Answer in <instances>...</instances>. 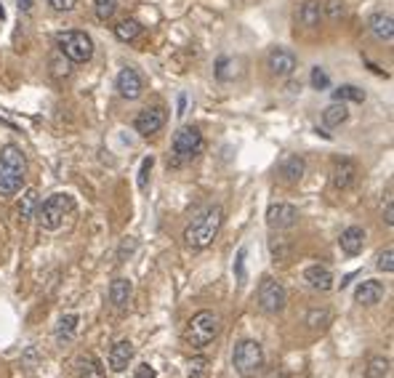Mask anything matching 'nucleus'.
Masks as SVG:
<instances>
[{"mask_svg":"<svg viewBox=\"0 0 394 378\" xmlns=\"http://www.w3.org/2000/svg\"><path fill=\"white\" fill-rule=\"evenodd\" d=\"M224 226V208L222 206H208L203 213H197L192 224L184 229V242L192 251H206L211 242L219 237Z\"/></svg>","mask_w":394,"mask_h":378,"instance_id":"f257e3e1","label":"nucleus"},{"mask_svg":"<svg viewBox=\"0 0 394 378\" xmlns=\"http://www.w3.org/2000/svg\"><path fill=\"white\" fill-rule=\"evenodd\" d=\"M27 179V157L17 144H6L0 150V197H14Z\"/></svg>","mask_w":394,"mask_h":378,"instance_id":"f03ea898","label":"nucleus"},{"mask_svg":"<svg viewBox=\"0 0 394 378\" xmlns=\"http://www.w3.org/2000/svg\"><path fill=\"white\" fill-rule=\"evenodd\" d=\"M219 330H222V320H219V314L211 309H200L197 314H192L187 323V344L192 349H206L216 341V336H219Z\"/></svg>","mask_w":394,"mask_h":378,"instance_id":"7ed1b4c3","label":"nucleus"},{"mask_svg":"<svg viewBox=\"0 0 394 378\" xmlns=\"http://www.w3.org/2000/svg\"><path fill=\"white\" fill-rule=\"evenodd\" d=\"M203 147H206L203 131H200L197 125H181V128L173 134V141H171L173 160H168V165H184L189 160H195V157L203 152Z\"/></svg>","mask_w":394,"mask_h":378,"instance_id":"20e7f679","label":"nucleus"},{"mask_svg":"<svg viewBox=\"0 0 394 378\" xmlns=\"http://www.w3.org/2000/svg\"><path fill=\"white\" fill-rule=\"evenodd\" d=\"M72 210H75V200H72L69 195H64V192H56V195L46 197V200L37 206L35 216H37L40 229H46V232H56Z\"/></svg>","mask_w":394,"mask_h":378,"instance_id":"39448f33","label":"nucleus"},{"mask_svg":"<svg viewBox=\"0 0 394 378\" xmlns=\"http://www.w3.org/2000/svg\"><path fill=\"white\" fill-rule=\"evenodd\" d=\"M264 362H267L264 349L253 339H242L232 352V365L242 378H256L264 370Z\"/></svg>","mask_w":394,"mask_h":378,"instance_id":"423d86ee","label":"nucleus"},{"mask_svg":"<svg viewBox=\"0 0 394 378\" xmlns=\"http://www.w3.org/2000/svg\"><path fill=\"white\" fill-rule=\"evenodd\" d=\"M56 46H59V53L64 59H69V62H75V64H86V62H91V56H93V40L83 30H67V33H62L56 37Z\"/></svg>","mask_w":394,"mask_h":378,"instance_id":"0eeeda50","label":"nucleus"},{"mask_svg":"<svg viewBox=\"0 0 394 378\" xmlns=\"http://www.w3.org/2000/svg\"><path fill=\"white\" fill-rule=\"evenodd\" d=\"M256 298H258V309L261 312H267V314H280V312L285 309V304H288V291H285V285H283L280 280L264 277V280L258 282Z\"/></svg>","mask_w":394,"mask_h":378,"instance_id":"6e6552de","label":"nucleus"},{"mask_svg":"<svg viewBox=\"0 0 394 378\" xmlns=\"http://www.w3.org/2000/svg\"><path fill=\"white\" fill-rule=\"evenodd\" d=\"M168 123V112L163 107H144L134 118V128L138 136H154L157 131H163V125Z\"/></svg>","mask_w":394,"mask_h":378,"instance_id":"1a4fd4ad","label":"nucleus"},{"mask_svg":"<svg viewBox=\"0 0 394 378\" xmlns=\"http://www.w3.org/2000/svg\"><path fill=\"white\" fill-rule=\"evenodd\" d=\"M267 224L274 232H285L298 224V208L291 203H272L267 208Z\"/></svg>","mask_w":394,"mask_h":378,"instance_id":"9d476101","label":"nucleus"},{"mask_svg":"<svg viewBox=\"0 0 394 378\" xmlns=\"http://www.w3.org/2000/svg\"><path fill=\"white\" fill-rule=\"evenodd\" d=\"M357 176H360L357 163H355V160H349V157H341V160H336V163H333L330 184H333L336 192H346V189H352L355 184H357Z\"/></svg>","mask_w":394,"mask_h":378,"instance_id":"9b49d317","label":"nucleus"},{"mask_svg":"<svg viewBox=\"0 0 394 378\" xmlns=\"http://www.w3.org/2000/svg\"><path fill=\"white\" fill-rule=\"evenodd\" d=\"M115 88H118V93H120L123 99L134 102V99H138L144 93V78H141V72L136 67H123L118 72Z\"/></svg>","mask_w":394,"mask_h":378,"instance_id":"f8f14e48","label":"nucleus"},{"mask_svg":"<svg viewBox=\"0 0 394 378\" xmlns=\"http://www.w3.org/2000/svg\"><path fill=\"white\" fill-rule=\"evenodd\" d=\"M267 67H269V72H272L274 78H291L293 72H296V67H298V59L288 48H274L269 53V59H267Z\"/></svg>","mask_w":394,"mask_h":378,"instance_id":"ddd939ff","label":"nucleus"},{"mask_svg":"<svg viewBox=\"0 0 394 378\" xmlns=\"http://www.w3.org/2000/svg\"><path fill=\"white\" fill-rule=\"evenodd\" d=\"M384 296H386V288L381 280H362L355 293L357 304H362V307H376L378 301H384Z\"/></svg>","mask_w":394,"mask_h":378,"instance_id":"4468645a","label":"nucleus"},{"mask_svg":"<svg viewBox=\"0 0 394 378\" xmlns=\"http://www.w3.org/2000/svg\"><path fill=\"white\" fill-rule=\"evenodd\" d=\"M304 280H307V285L312 291H320V293H328L333 288V272L323 267V264H312L304 269Z\"/></svg>","mask_w":394,"mask_h":378,"instance_id":"2eb2a0df","label":"nucleus"},{"mask_svg":"<svg viewBox=\"0 0 394 378\" xmlns=\"http://www.w3.org/2000/svg\"><path fill=\"white\" fill-rule=\"evenodd\" d=\"M280 179L285 181V184H298L301 179H304V173H307V160L301 155H288L283 163H280Z\"/></svg>","mask_w":394,"mask_h":378,"instance_id":"dca6fc26","label":"nucleus"},{"mask_svg":"<svg viewBox=\"0 0 394 378\" xmlns=\"http://www.w3.org/2000/svg\"><path fill=\"white\" fill-rule=\"evenodd\" d=\"M134 360V344L128 341V339H120V341H115L112 349H109V370H115V373H123L128 365Z\"/></svg>","mask_w":394,"mask_h":378,"instance_id":"f3484780","label":"nucleus"},{"mask_svg":"<svg viewBox=\"0 0 394 378\" xmlns=\"http://www.w3.org/2000/svg\"><path fill=\"white\" fill-rule=\"evenodd\" d=\"M368 27H370V33L376 35L378 40L389 43V40L394 37V17H392V11H376L373 17L368 19Z\"/></svg>","mask_w":394,"mask_h":378,"instance_id":"a211bd4d","label":"nucleus"},{"mask_svg":"<svg viewBox=\"0 0 394 378\" xmlns=\"http://www.w3.org/2000/svg\"><path fill=\"white\" fill-rule=\"evenodd\" d=\"M339 245L346 256H357L365 248V229L362 226H346L339 237Z\"/></svg>","mask_w":394,"mask_h":378,"instance_id":"6ab92c4d","label":"nucleus"},{"mask_svg":"<svg viewBox=\"0 0 394 378\" xmlns=\"http://www.w3.org/2000/svg\"><path fill=\"white\" fill-rule=\"evenodd\" d=\"M75 378H104V365L91 352L75 357Z\"/></svg>","mask_w":394,"mask_h":378,"instance_id":"aec40b11","label":"nucleus"},{"mask_svg":"<svg viewBox=\"0 0 394 378\" xmlns=\"http://www.w3.org/2000/svg\"><path fill=\"white\" fill-rule=\"evenodd\" d=\"M131 293H134V285H131L128 277H115V280L109 282V301H112V307H118V309H123V307L131 301Z\"/></svg>","mask_w":394,"mask_h":378,"instance_id":"412c9836","label":"nucleus"},{"mask_svg":"<svg viewBox=\"0 0 394 378\" xmlns=\"http://www.w3.org/2000/svg\"><path fill=\"white\" fill-rule=\"evenodd\" d=\"M298 21L304 24V27H317L320 24V19H323V3L320 0H304L301 6H298Z\"/></svg>","mask_w":394,"mask_h":378,"instance_id":"4be33fe9","label":"nucleus"},{"mask_svg":"<svg viewBox=\"0 0 394 378\" xmlns=\"http://www.w3.org/2000/svg\"><path fill=\"white\" fill-rule=\"evenodd\" d=\"M78 325H80V317H78V314H64V317L56 323V330H53L56 341H59V344H69V341L75 339V333H78Z\"/></svg>","mask_w":394,"mask_h":378,"instance_id":"5701e85b","label":"nucleus"},{"mask_svg":"<svg viewBox=\"0 0 394 378\" xmlns=\"http://www.w3.org/2000/svg\"><path fill=\"white\" fill-rule=\"evenodd\" d=\"M346 120H349V109H346L343 102H333L323 109V123H325L328 128H339Z\"/></svg>","mask_w":394,"mask_h":378,"instance_id":"b1692460","label":"nucleus"},{"mask_svg":"<svg viewBox=\"0 0 394 378\" xmlns=\"http://www.w3.org/2000/svg\"><path fill=\"white\" fill-rule=\"evenodd\" d=\"M240 59H232V56H222L219 62H216V78L222 80V83H229V80H235V78H240Z\"/></svg>","mask_w":394,"mask_h":378,"instance_id":"393cba45","label":"nucleus"},{"mask_svg":"<svg viewBox=\"0 0 394 378\" xmlns=\"http://www.w3.org/2000/svg\"><path fill=\"white\" fill-rule=\"evenodd\" d=\"M40 206V197H37V189H24L21 200H19V219L21 222H30L35 216V210Z\"/></svg>","mask_w":394,"mask_h":378,"instance_id":"a878e982","label":"nucleus"},{"mask_svg":"<svg viewBox=\"0 0 394 378\" xmlns=\"http://www.w3.org/2000/svg\"><path fill=\"white\" fill-rule=\"evenodd\" d=\"M138 35H141V24L136 19H123V21L115 24V37L123 40V43H134Z\"/></svg>","mask_w":394,"mask_h":378,"instance_id":"bb28decb","label":"nucleus"},{"mask_svg":"<svg viewBox=\"0 0 394 378\" xmlns=\"http://www.w3.org/2000/svg\"><path fill=\"white\" fill-rule=\"evenodd\" d=\"M389 376V360L386 357H370L365 365V378H386Z\"/></svg>","mask_w":394,"mask_h":378,"instance_id":"cd10ccee","label":"nucleus"},{"mask_svg":"<svg viewBox=\"0 0 394 378\" xmlns=\"http://www.w3.org/2000/svg\"><path fill=\"white\" fill-rule=\"evenodd\" d=\"M333 96H336V102H357V104H362L365 102V91L362 88H357V86H341V88H336L333 91Z\"/></svg>","mask_w":394,"mask_h":378,"instance_id":"c85d7f7f","label":"nucleus"},{"mask_svg":"<svg viewBox=\"0 0 394 378\" xmlns=\"http://www.w3.org/2000/svg\"><path fill=\"white\" fill-rule=\"evenodd\" d=\"M307 323L312 330H325L330 325V312L328 309H309Z\"/></svg>","mask_w":394,"mask_h":378,"instance_id":"c756f323","label":"nucleus"},{"mask_svg":"<svg viewBox=\"0 0 394 378\" xmlns=\"http://www.w3.org/2000/svg\"><path fill=\"white\" fill-rule=\"evenodd\" d=\"M93 8H96V17L102 21H109L118 11V0H93Z\"/></svg>","mask_w":394,"mask_h":378,"instance_id":"7c9ffc66","label":"nucleus"},{"mask_svg":"<svg viewBox=\"0 0 394 378\" xmlns=\"http://www.w3.org/2000/svg\"><path fill=\"white\" fill-rule=\"evenodd\" d=\"M323 14L328 19H333V21H339V19L346 17V6H343V0H325L323 3Z\"/></svg>","mask_w":394,"mask_h":378,"instance_id":"2f4dec72","label":"nucleus"},{"mask_svg":"<svg viewBox=\"0 0 394 378\" xmlns=\"http://www.w3.org/2000/svg\"><path fill=\"white\" fill-rule=\"evenodd\" d=\"M208 368H211L208 357H192V360H189L187 373H189V378H208Z\"/></svg>","mask_w":394,"mask_h":378,"instance_id":"473e14b6","label":"nucleus"},{"mask_svg":"<svg viewBox=\"0 0 394 378\" xmlns=\"http://www.w3.org/2000/svg\"><path fill=\"white\" fill-rule=\"evenodd\" d=\"M376 267H378V272H384V275H392V272H394V251H392V245H386V248L378 253Z\"/></svg>","mask_w":394,"mask_h":378,"instance_id":"72a5a7b5","label":"nucleus"},{"mask_svg":"<svg viewBox=\"0 0 394 378\" xmlns=\"http://www.w3.org/2000/svg\"><path fill=\"white\" fill-rule=\"evenodd\" d=\"M312 88L314 91H328L330 88V75L325 67H312Z\"/></svg>","mask_w":394,"mask_h":378,"instance_id":"f704fd0d","label":"nucleus"},{"mask_svg":"<svg viewBox=\"0 0 394 378\" xmlns=\"http://www.w3.org/2000/svg\"><path fill=\"white\" fill-rule=\"evenodd\" d=\"M269 251H272L274 261H283V258H288V253H291V245L285 242V237H272L269 240Z\"/></svg>","mask_w":394,"mask_h":378,"instance_id":"c9c22d12","label":"nucleus"},{"mask_svg":"<svg viewBox=\"0 0 394 378\" xmlns=\"http://www.w3.org/2000/svg\"><path fill=\"white\" fill-rule=\"evenodd\" d=\"M152 165H154L152 155L141 160V168H138V189H147V184H150V173H152Z\"/></svg>","mask_w":394,"mask_h":378,"instance_id":"e433bc0d","label":"nucleus"},{"mask_svg":"<svg viewBox=\"0 0 394 378\" xmlns=\"http://www.w3.org/2000/svg\"><path fill=\"white\" fill-rule=\"evenodd\" d=\"M48 6L53 11H59V14H69V11H75L78 0H48Z\"/></svg>","mask_w":394,"mask_h":378,"instance_id":"4c0bfd02","label":"nucleus"},{"mask_svg":"<svg viewBox=\"0 0 394 378\" xmlns=\"http://www.w3.org/2000/svg\"><path fill=\"white\" fill-rule=\"evenodd\" d=\"M245 253H248V251H245V248H240V251H238V258H235V272H238V282H245Z\"/></svg>","mask_w":394,"mask_h":378,"instance_id":"58836bf2","label":"nucleus"},{"mask_svg":"<svg viewBox=\"0 0 394 378\" xmlns=\"http://www.w3.org/2000/svg\"><path fill=\"white\" fill-rule=\"evenodd\" d=\"M134 251H136V240H134V237H128V240L120 245V251H118V258H120V261H125V256H131Z\"/></svg>","mask_w":394,"mask_h":378,"instance_id":"ea45409f","label":"nucleus"},{"mask_svg":"<svg viewBox=\"0 0 394 378\" xmlns=\"http://www.w3.org/2000/svg\"><path fill=\"white\" fill-rule=\"evenodd\" d=\"M384 222L392 226L394 224V203H392V195L386 197V206H384Z\"/></svg>","mask_w":394,"mask_h":378,"instance_id":"a19ab883","label":"nucleus"},{"mask_svg":"<svg viewBox=\"0 0 394 378\" xmlns=\"http://www.w3.org/2000/svg\"><path fill=\"white\" fill-rule=\"evenodd\" d=\"M134 378H157L154 376V368L152 365H138L136 368V376Z\"/></svg>","mask_w":394,"mask_h":378,"instance_id":"79ce46f5","label":"nucleus"},{"mask_svg":"<svg viewBox=\"0 0 394 378\" xmlns=\"http://www.w3.org/2000/svg\"><path fill=\"white\" fill-rule=\"evenodd\" d=\"M17 6L21 8V11H33L35 0H17Z\"/></svg>","mask_w":394,"mask_h":378,"instance_id":"37998d69","label":"nucleus"},{"mask_svg":"<svg viewBox=\"0 0 394 378\" xmlns=\"http://www.w3.org/2000/svg\"><path fill=\"white\" fill-rule=\"evenodd\" d=\"M267 378H291V376H288L285 370H272V373H269Z\"/></svg>","mask_w":394,"mask_h":378,"instance_id":"c03bdc74","label":"nucleus"}]
</instances>
